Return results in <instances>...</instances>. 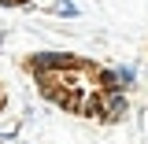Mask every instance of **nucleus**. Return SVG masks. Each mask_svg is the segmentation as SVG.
<instances>
[{
	"mask_svg": "<svg viewBox=\"0 0 148 144\" xmlns=\"http://www.w3.org/2000/svg\"><path fill=\"white\" fill-rule=\"evenodd\" d=\"M78 115H85V118H100V122H104V89L89 92V96L82 100V111H78Z\"/></svg>",
	"mask_w": 148,
	"mask_h": 144,
	"instance_id": "obj_3",
	"label": "nucleus"
},
{
	"mask_svg": "<svg viewBox=\"0 0 148 144\" xmlns=\"http://www.w3.org/2000/svg\"><path fill=\"white\" fill-rule=\"evenodd\" d=\"M26 67H30V70H34V78H37V74L78 70V67H82V59H78V55H71V52H37V55H30V59H26Z\"/></svg>",
	"mask_w": 148,
	"mask_h": 144,
	"instance_id": "obj_1",
	"label": "nucleus"
},
{
	"mask_svg": "<svg viewBox=\"0 0 148 144\" xmlns=\"http://www.w3.org/2000/svg\"><path fill=\"white\" fill-rule=\"evenodd\" d=\"M96 85L104 92H111V89H126L122 85V78H119V67H104V70H96Z\"/></svg>",
	"mask_w": 148,
	"mask_h": 144,
	"instance_id": "obj_4",
	"label": "nucleus"
},
{
	"mask_svg": "<svg viewBox=\"0 0 148 144\" xmlns=\"http://www.w3.org/2000/svg\"><path fill=\"white\" fill-rule=\"evenodd\" d=\"M48 11H52V15H63V18H78V15H82V11L74 8L71 0H56V4L48 8Z\"/></svg>",
	"mask_w": 148,
	"mask_h": 144,
	"instance_id": "obj_5",
	"label": "nucleus"
},
{
	"mask_svg": "<svg viewBox=\"0 0 148 144\" xmlns=\"http://www.w3.org/2000/svg\"><path fill=\"white\" fill-rule=\"evenodd\" d=\"M119 78H122V85H133V81H137V70H133V67H119Z\"/></svg>",
	"mask_w": 148,
	"mask_h": 144,
	"instance_id": "obj_6",
	"label": "nucleus"
},
{
	"mask_svg": "<svg viewBox=\"0 0 148 144\" xmlns=\"http://www.w3.org/2000/svg\"><path fill=\"white\" fill-rule=\"evenodd\" d=\"M30 0H0V8H26Z\"/></svg>",
	"mask_w": 148,
	"mask_h": 144,
	"instance_id": "obj_7",
	"label": "nucleus"
},
{
	"mask_svg": "<svg viewBox=\"0 0 148 144\" xmlns=\"http://www.w3.org/2000/svg\"><path fill=\"white\" fill-rule=\"evenodd\" d=\"M126 115H130L126 89H111V92H104V122H122Z\"/></svg>",
	"mask_w": 148,
	"mask_h": 144,
	"instance_id": "obj_2",
	"label": "nucleus"
}]
</instances>
